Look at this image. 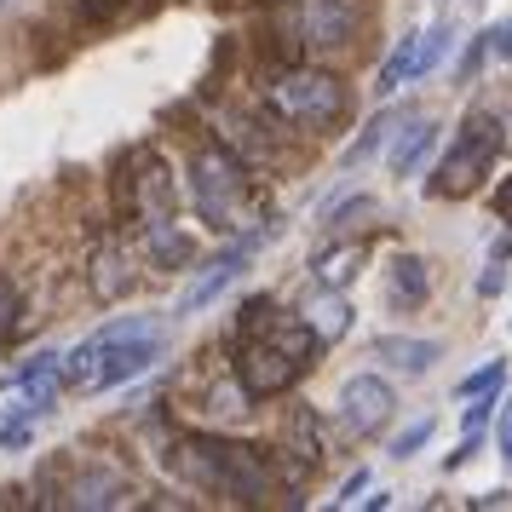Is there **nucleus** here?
<instances>
[{"label":"nucleus","instance_id":"nucleus-32","mask_svg":"<svg viewBox=\"0 0 512 512\" xmlns=\"http://www.w3.org/2000/svg\"><path fill=\"white\" fill-rule=\"evenodd\" d=\"M495 35H501V41H495V52H501V58H512V18H507V29H495Z\"/></svg>","mask_w":512,"mask_h":512},{"label":"nucleus","instance_id":"nucleus-1","mask_svg":"<svg viewBox=\"0 0 512 512\" xmlns=\"http://www.w3.org/2000/svg\"><path fill=\"white\" fill-rule=\"evenodd\" d=\"M323 357V340L311 334L300 311H282L277 300H242V317H236V386L242 397H282L288 386H300L305 369H317Z\"/></svg>","mask_w":512,"mask_h":512},{"label":"nucleus","instance_id":"nucleus-21","mask_svg":"<svg viewBox=\"0 0 512 512\" xmlns=\"http://www.w3.org/2000/svg\"><path fill=\"white\" fill-rule=\"evenodd\" d=\"M18 323H24V288L0 271V340L18 334Z\"/></svg>","mask_w":512,"mask_h":512},{"label":"nucleus","instance_id":"nucleus-27","mask_svg":"<svg viewBox=\"0 0 512 512\" xmlns=\"http://www.w3.org/2000/svg\"><path fill=\"white\" fill-rule=\"evenodd\" d=\"M357 489H369V472H363V466H357L346 484H340V495H334V501H340V507H351V501H357Z\"/></svg>","mask_w":512,"mask_h":512},{"label":"nucleus","instance_id":"nucleus-30","mask_svg":"<svg viewBox=\"0 0 512 512\" xmlns=\"http://www.w3.org/2000/svg\"><path fill=\"white\" fill-rule=\"evenodd\" d=\"M495 213H501V219H507V225H512V179H507V185H501V190H495Z\"/></svg>","mask_w":512,"mask_h":512},{"label":"nucleus","instance_id":"nucleus-26","mask_svg":"<svg viewBox=\"0 0 512 512\" xmlns=\"http://www.w3.org/2000/svg\"><path fill=\"white\" fill-rule=\"evenodd\" d=\"M507 288V271H501V259H489V271L478 277V294H501Z\"/></svg>","mask_w":512,"mask_h":512},{"label":"nucleus","instance_id":"nucleus-12","mask_svg":"<svg viewBox=\"0 0 512 512\" xmlns=\"http://www.w3.org/2000/svg\"><path fill=\"white\" fill-rule=\"evenodd\" d=\"M443 52H449V24H432V29H420V35H403V47L380 64L374 93L392 98L397 87H409V81H420V75H432L443 64Z\"/></svg>","mask_w":512,"mask_h":512},{"label":"nucleus","instance_id":"nucleus-14","mask_svg":"<svg viewBox=\"0 0 512 512\" xmlns=\"http://www.w3.org/2000/svg\"><path fill=\"white\" fill-rule=\"evenodd\" d=\"M87 277H93V294L104 305L127 300V288H133V254H127V242H121V236H104V242L93 248Z\"/></svg>","mask_w":512,"mask_h":512},{"label":"nucleus","instance_id":"nucleus-7","mask_svg":"<svg viewBox=\"0 0 512 512\" xmlns=\"http://www.w3.org/2000/svg\"><path fill=\"white\" fill-rule=\"evenodd\" d=\"M121 208L133 219V231H162L179 219V190H173V173L156 150H133L121 162Z\"/></svg>","mask_w":512,"mask_h":512},{"label":"nucleus","instance_id":"nucleus-24","mask_svg":"<svg viewBox=\"0 0 512 512\" xmlns=\"http://www.w3.org/2000/svg\"><path fill=\"white\" fill-rule=\"evenodd\" d=\"M426 438H432V420H415V426H409V432H403V438L392 443V455H397V461H409V455H415V449H420Z\"/></svg>","mask_w":512,"mask_h":512},{"label":"nucleus","instance_id":"nucleus-6","mask_svg":"<svg viewBox=\"0 0 512 512\" xmlns=\"http://www.w3.org/2000/svg\"><path fill=\"white\" fill-rule=\"evenodd\" d=\"M259 98L282 127H300V133H334L351 110L346 81L328 70H282L277 81H265Z\"/></svg>","mask_w":512,"mask_h":512},{"label":"nucleus","instance_id":"nucleus-10","mask_svg":"<svg viewBox=\"0 0 512 512\" xmlns=\"http://www.w3.org/2000/svg\"><path fill=\"white\" fill-rule=\"evenodd\" d=\"M58 392H64V351H41V357H29L24 369L12 374V386L0 392V409L35 420L58 403Z\"/></svg>","mask_w":512,"mask_h":512},{"label":"nucleus","instance_id":"nucleus-13","mask_svg":"<svg viewBox=\"0 0 512 512\" xmlns=\"http://www.w3.org/2000/svg\"><path fill=\"white\" fill-rule=\"evenodd\" d=\"M58 501L64 507H127L133 501V478L116 472V466H98V461H81L70 466V478L58 484Z\"/></svg>","mask_w":512,"mask_h":512},{"label":"nucleus","instance_id":"nucleus-4","mask_svg":"<svg viewBox=\"0 0 512 512\" xmlns=\"http://www.w3.org/2000/svg\"><path fill=\"white\" fill-rule=\"evenodd\" d=\"M190 202L208 219V231L219 236H248L265 225V202H259L254 173L231 144H202L190 156Z\"/></svg>","mask_w":512,"mask_h":512},{"label":"nucleus","instance_id":"nucleus-17","mask_svg":"<svg viewBox=\"0 0 512 512\" xmlns=\"http://www.w3.org/2000/svg\"><path fill=\"white\" fill-rule=\"evenodd\" d=\"M357 271H363V242H334V248H323L311 259V282L317 288H346V282H357Z\"/></svg>","mask_w":512,"mask_h":512},{"label":"nucleus","instance_id":"nucleus-15","mask_svg":"<svg viewBox=\"0 0 512 512\" xmlns=\"http://www.w3.org/2000/svg\"><path fill=\"white\" fill-rule=\"evenodd\" d=\"M374 357L415 380V374H426L443 357V346H438V340H415V334H386V340H374Z\"/></svg>","mask_w":512,"mask_h":512},{"label":"nucleus","instance_id":"nucleus-31","mask_svg":"<svg viewBox=\"0 0 512 512\" xmlns=\"http://www.w3.org/2000/svg\"><path fill=\"white\" fill-rule=\"evenodd\" d=\"M478 64H484V41H478V47L466 52V64H461V75H478Z\"/></svg>","mask_w":512,"mask_h":512},{"label":"nucleus","instance_id":"nucleus-9","mask_svg":"<svg viewBox=\"0 0 512 512\" xmlns=\"http://www.w3.org/2000/svg\"><path fill=\"white\" fill-rule=\"evenodd\" d=\"M271 236H277V225H259V231L236 236L231 248H225V254L213 259L208 271H202V277H196V282L185 288V300H179V311H173V317H196V311H208V305L219 300V294H225V288H231L236 277H242V271H248V259H254L259 248L271 242Z\"/></svg>","mask_w":512,"mask_h":512},{"label":"nucleus","instance_id":"nucleus-22","mask_svg":"<svg viewBox=\"0 0 512 512\" xmlns=\"http://www.w3.org/2000/svg\"><path fill=\"white\" fill-rule=\"evenodd\" d=\"M501 386H507V363L495 357V363H484L478 374H466V380H461V397H484V392H501Z\"/></svg>","mask_w":512,"mask_h":512},{"label":"nucleus","instance_id":"nucleus-18","mask_svg":"<svg viewBox=\"0 0 512 512\" xmlns=\"http://www.w3.org/2000/svg\"><path fill=\"white\" fill-rule=\"evenodd\" d=\"M392 133H397V127H392ZM432 150H438V127H432V121L403 127V133H397V144H392V173H397V179H403V173H420Z\"/></svg>","mask_w":512,"mask_h":512},{"label":"nucleus","instance_id":"nucleus-2","mask_svg":"<svg viewBox=\"0 0 512 512\" xmlns=\"http://www.w3.org/2000/svg\"><path fill=\"white\" fill-rule=\"evenodd\" d=\"M167 466L202 495L236 501V507H265L277 495V466L259 443L242 438H179L167 449Z\"/></svg>","mask_w":512,"mask_h":512},{"label":"nucleus","instance_id":"nucleus-20","mask_svg":"<svg viewBox=\"0 0 512 512\" xmlns=\"http://www.w3.org/2000/svg\"><path fill=\"white\" fill-rule=\"evenodd\" d=\"M392 127H397V116H392V110H386V116H374L369 127H363V133L351 139V150L340 156V167H346V173H357V167L369 162V156L380 150V144H386V133H392Z\"/></svg>","mask_w":512,"mask_h":512},{"label":"nucleus","instance_id":"nucleus-16","mask_svg":"<svg viewBox=\"0 0 512 512\" xmlns=\"http://www.w3.org/2000/svg\"><path fill=\"white\" fill-rule=\"evenodd\" d=\"M300 317L311 323V334H317L323 346H334V340L346 334V323H351V311H346V288H317V294L305 300Z\"/></svg>","mask_w":512,"mask_h":512},{"label":"nucleus","instance_id":"nucleus-23","mask_svg":"<svg viewBox=\"0 0 512 512\" xmlns=\"http://www.w3.org/2000/svg\"><path fill=\"white\" fill-rule=\"evenodd\" d=\"M29 438H35V420L29 415H6V409H0V449H24Z\"/></svg>","mask_w":512,"mask_h":512},{"label":"nucleus","instance_id":"nucleus-19","mask_svg":"<svg viewBox=\"0 0 512 512\" xmlns=\"http://www.w3.org/2000/svg\"><path fill=\"white\" fill-rule=\"evenodd\" d=\"M426 294H432V277H426V259H397L392 265V300L397 305H420L426 300Z\"/></svg>","mask_w":512,"mask_h":512},{"label":"nucleus","instance_id":"nucleus-25","mask_svg":"<svg viewBox=\"0 0 512 512\" xmlns=\"http://www.w3.org/2000/svg\"><path fill=\"white\" fill-rule=\"evenodd\" d=\"M127 0H81V24H110Z\"/></svg>","mask_w":512,"mask_h":512},{"label":"nucleus","instance_id":"nucleus-8","mask_svg":"<svg viewBox=\"0 0 512 512\" xmlns=\"http://www.w3.org/2000/svg\"><path fill=\"white\" fill-rule=\"evenodd\" d=\"M282 35L300 52H340L357 35V6L351 0H294L282 12Z\"/></svg>","mask_w":512,"mask_h":512},{"label":"nucleus","instance_id":"nucleus-3","mask_svg":"<svg viewBox=\"0 0 512 512\" xmlns=\"http://www.w3.org/2000/svg\"><path fill=\"white\" fill-rule=\"evenodd\" d=\"M167 328L156 317H116L98 334H87L75 351H64V386L81 397L110 392V386H127L162 363Z\"/></svg>","mask_w":512,"mask_h":512},{"label":"nucleus","instance_id":"nucleus-33","mask_svg":"<svg viewBox=\"0 0 512 512\" xmlns=\"http://www.w3.org/2000/svg\"><path fill=\"white\" fill-rule=\"evenodd\" d=\"M0 6H6V0H0Z\"/></svg>","mask_w":512,"mask_h":512},{"label":"nucleus","instance_id":"nucleus-29","mask_svg":"<svg viewBox=\"0 0 512 512\" xmlns=\"http://www.w3.org/2000/svg\"><path fill=\"white\" fill-rule=\"evenodd\" d=\"M478 449H484V443H478V432H472V438H466L461 449H455V455L443 461V472H455V466H466V461H472V455H478Z\"/></svg>","mask_w":512,"mask_h":512},{"label":"nucleus","instance_id":"nucleus-28","mask_svg":"<svg viewBox=\"0 0 512 512\" xmlns=\"http://www.w3.org/2000/svg\"><path fill=\"white\" fill-rule=\"evenodd\" d=\"M495 443H501V455H507V466H512V403L501 409V420H495Z\"/></svg>","mask_w":512,"mask_h":512},{"label":"nucleus","instance_id":"nucleus-11","mask_svg":"<svg viewBox=\"0 0 512 512\" xmlns=\"http://www.w3.org/2000/svg\"><path fill=\"white\" fill-rule=\"evenodd\" d=\"M397 415V392L392 380H380V374H351L346 386H340V420H346V432L357 438H380Z\"/></svg>","mask_w":512,"mask_h":512},{"label":"nucleus","instance_id":"nucleus-5","mask_svg":"<svg viewBox=\"0 0 512 512\" xmlns=\"http://www.w3.org/2000/svg\"><path fill=\"white\" fill-rule=\"evenodd\" d=\"M501 144H507V127L495 110H466L461 133L449 139V150L438 156V173L426 179V196L438 202H461L472 190H484V179L501 162Z\"/></svg>","mask_w":512,"mask_h":512}]
</instances>
